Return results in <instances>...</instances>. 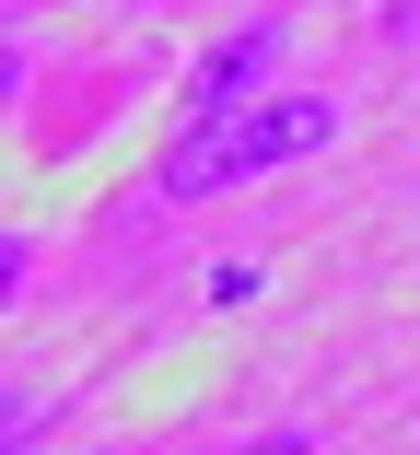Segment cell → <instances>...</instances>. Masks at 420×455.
Wrapping results in <instances>:
<instances>
[{
	"label": "cell",
	"instance_id": "1",
	"mask_svg": "<svg viewBox=\"0 0 420 455\" xmlns=\"http://www.w3.org/2000/svg\"><path fill=\"white\" fill-rule=\"evenodd\" d=\"M327 140H339V106H327V94L245 106V117L176 140V164H163V199H222V188H245V175H281V164H304V152H327Z\"/></svg>",
	"mask_w": 420,
	"mask_h": 455
},
{
	"label": "cell",
	"instance_id": "2",
	"mask_svg": "<svg viewBox=\"0 0 420 455\" xmlns=\"http://www.w3.org/2000/svg\"><path fill=\"white\" fill-rule=\"evenodd\" d=\"M281 47H292V24L281 12H258L245 36H222L210 59H199V82H187V129H222V117H245V94L281 70Z\"/></svg>",
	"mask_w": 420,
	"mask_h": 455
},
{
	"label": "cell",
	"instance_id": "3",
	"mask_svg": "<svg viewBox=\"0 0 420 455\" xmlns=\"http://www.w3.org/2000/svg\"><path fill=\"white\" fill-rule=\"evenodd\" d=\"M245 455H315V432H258Z\"/></svg>",
	"mask_w": 420,
	"mask_h": 455
}]
</instances>
